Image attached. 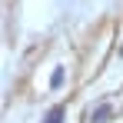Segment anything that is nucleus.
Wrapping results in <instances>:
<instances>
[{
    "label": "nucleus",
    "instance_id": "obj_1",
    "mask_svg": "<svg viewBox=\"0 0 123 123\" xmlns=\"http://www.w3.org/2000/svg\"><path fill=\"white\" fill-rule=\"evenodd\" d=\"M110 113H113V106H110V103H100L97 110H90V123H106Z\"/></svg>",
    "mask_w": 123,
    "mask_h": 123
},
{
    "label": "nucleus",
    "instance_id": "obj_2",
    "mask_svg": "<svg viewBox=\"0 0 123 123\" xmlns=\"http://www.w3.org/2000/svg\"><path fill=\"white\" fill-rule=\"evenodd\" d=\"M63 117H67V106H53V110L47 113V120H43V123H63Z\"/></svg>",
    "mask_w": 123,
    "mask_h": 123
},
{
    "label": "nucleus",
    "instance_id": "obj_3",
    "mask_svg": "<svg viewBox=\"0 0 123 123\" xmlns=\"http://www.w3.org/2000/svg\"><path fill=\"white\" fill-rule=\"evenodd\" d=\"M63 83V67H57V70H53V73H50V86H53V90H57V86H60Z\"/></svg>",
    "mask_w": 123,
    "mask_h": 123
},
{
    "label": "nucleus",
    "instance_id": "obj_4",
    "mask_svg": "<svg viewBox=\"0 0 123 123\" xmlns=\"http://www.w3.org/2000/svg\"><path fill=\"white\" fill-rule=\"evenodd\" d=\"M120 57H123V47H120Z\"/></svg>",
    "mask_w": 123,
    "mask_h": 123
}]
</instances>
